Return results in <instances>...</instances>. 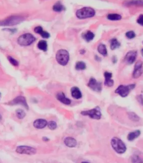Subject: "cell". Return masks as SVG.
<instances>
[{"label": "cell", "instance_id": "ac0fdd59", "mask_svg": "<svg viewBox=\"0 0 143 163\" xmlns=\"http://www.w3.org/2000/svg\"><path fill=\"white\" fill-rule=\"evenodd\" d=\"M64 143L66 146L74 147L77 145V141L75 139L72 137H67L64 139Z\"/></svg>", "mask_w": 143, "mask_h": 163}, {"label": "cell", "instance_id": "2e32d148", "mask_svg": "<svg viewBox=\"0 0 143 163\" xmlns=\"http://www.w3.org/2000/svg\"><path fill=\"white\" fill-rule=\"evenodd\" d=\"M34 31L35 33L39 34L42 36L43 38H48L50 36V34L48 33L47 31H43V28L40 26H38V27H35Z\"/></svg>", "mask_w": 143, "mask_h": 163}, {"label": "cell", "instance_id": "44dd1931", "mask_svg": "<svg viewBox=\"0 0 143 163\" xmlns=\"http://www.w3.org/2000/svg\"><path fill=\"white\" fill-rule=\"evenodd\" d=\"M98 51L100 54H101L103 56H107V51L106 46L103 44H100L98 46Z\"/></svg>", "mask_w": 143, "mask_h": 163}, {"label": "cell", "instance_id": "f546056e", "mask_svg": "<svg viewBox=\"0 0 143 163\" xmlns=\"http://www.w3.org/2000/svg\"><path fill=\"white\" fill-rule=\"evenodd\" d=\"M7 58H8V60L9 61V62H10L11 64L13 65V66H17L19 65V62H18V61L17 60H15L13 57H12L8 56Z\"/></svg>", "mask_w": 143, "mask_h": 163}, {"label": "cell", "instance_id": "7402d4cb", "mask_svg": "<svg viewBox=\"0 0 143 163\" xmlns=\"http://www.w3.org/2000/svg\"><path fill=\"white\" fill-rule=\"evenodd\" d=\"M38 47L40 50L46 52L47 51V48H48L47 42L45 40H40L38 43Z\"/></svg>", "mask_w": 143, "mask_h": 163}, {"label": "cell", "instance_id": "d4e9b609", "mask_svg": "<svg viewBox=\"0 0 143 163\" xmlns=\"http://www.w3.org/2000/svg\"><path fill=\"white\" fill-rule=\"evenodd\" d=\"M121 18H122V17L120 15L116 14V13L109 14L107 15V19L110 21H119V20H120Z\"/></svg>", "mask_w": 143, "mask_h": 163}, {"label": "cell", "instance_id": "5bb4252c", "mask_svg": "<svg viewBox=\"0 0 143 163\" xmlns=\"http://www.w3.org/2000/svg\"><path fill=\"white\" fill-rule=\"evenodd\" d=\"M47 125H48L47 121L46 120L43 119L36 120L33 123V126L35 128H38V129L44 128Z\"/></svg>", "mask_w": 143, "mask_h": 163}, {"label": "cell", "instance_id": "cb8c5ba5", "mask_svg": "<svg viewBox=\"0 0 143 163\" xmlns=\"http://www.w3.org/2000/svg\"><path fill=\"white\" fill-rule=\"evenodd\" d=\"M120 43L116 38H113L110 40V49L114 50L120 46Z\"/></svg>", "mask_w": 143, "mask_h": 163}, {"label": "cell", "instance_id": "7c38bea8", "mask_svg": "<svg viewBox=\"0 0 143 163\" xmlns=\"http://www.w3.org/2000/svg\"><path fill=\"white\" fill-rule=\"evenodd\" d=\"M137 56V52L135 51H131L128 52L125 57V61L127 64H133L136 60Z\"/></svg>", "mask_w": 143, "mask_h": 163}, {"label": "cell", "instance_id": "7a4b0ae2", "mask_svg": "<svg viewBox=\"0 0 143 163\" xmlns=\"http://www.w3.org/2000/svg\"><path fill=\"white\" fill-rule=\"evenodd\" d=\"M95 11L90 7H84L78 10L76 12V16L79 19H85L94 17Z\"/></svg>", "mask_w": 143, "mask_h": 163}, {"label": "cell", "instance_id": "d6a6232c", "mask_svg": "<svg viewBox=\"0 0 143 163\" xmlns=\"http://www.w3.org/2000/svg\"><path fill=\"white\" fill-rule=\"evenodd\" d=\"M137 23L143 26V15H141L137 20Z\"/></svg>", "mask_w": 143, "mask_h": 163}, {"label": "cell", "instance_id": "8fae6325", "mask_svg": "<svg viewBox=\"0 0 143 163\" xmlns=\"http://www.w3.org/2000/svg\"><path fill=\"white\" fill-rule=\"evenodd\" d=\"M9 104L15 105H23L24 107L26 108L27 109H29L28 105L27 103V101L26 100L25 97L22 96H19L17 97H15V99L10 101Z\"/></svg>", "mask_w": 143, "mask_h": 163}, {"label": "cell", "instance_id": "ffe728a7", "mask_svg": "<svg viewBox=\"0 0 143 163\" xmlns=\"http://www.w3.org/2000/svg\"><path fill=\"white\" fill-rule=\"evenodd\" d=\"M140 134H141V132L139 130L130 132L127 137L128 140L129 141L133 140H135V139L137 138L140 135Z\"/></svg>", "mask_w": 143, "mask_h": 163}, {"label": "cell", "instance_id": "484cf974", "mask_svg": "<svg viewBox=\"0 0 143 163\" xmlns=\"http://www.w3.org/2000/svg\"><path fill=\"white\" fill-rule=\"evenodd\" d=\"M127 6H132V5H136V6H143V1H129L126 3Z\"/></svg>", "mask_w": 143, "mask_h": 163}, {"label": "cell", "instance_id": "4316f807", "mask_svg": "<svg viewBox=\"0 0 143 163\" xmlns=\"http://www.w3.org/2000/svg\"><path fill=\"white\" fill-rule=\"evenodd\" d=\"M75 68L77 70H84L86 68V64L82 61H79L76 64Z\"/></svg>", "mask_w": 143, "mask_h": 163}, {"label": "cell", "instance_id": "ba28073f", "mask_svg": "<svg viewBox=\"0 0 143 163\" xmlns=\"http://www.w3.org/2000/svg\"><path fill=\"white\" fill-rule=\"evenodd\" d=\"M36 149L33 147L27 146H20L16 149V152L20 154L33 155L36 153Z\"/></svg>", "mask_w": 143, "mask_h": 163}, {"label": "cell", "instance_id": "52a82bcc", "mask_svg": "<svg viewBox=\"0 0 143 163\" xmlns=\"http://www.w3.org/2000/svg\"><path fill=\"white\" fill-rule=\"evenodd\" d=\"M24 18L22 17L13 16L9 17L6 19L1 21V25L2 26H13L18 24L24 21Z\"/></svg>", "mask_w": 143, "mask_h": 163}, {"label": "cell", "instance_id": "4fadbf2b", "mask_svg": "<svg viewBox=\"0 0 143 163\" xmlns=\"http://www.w3.org/2000/svg\"><path fill=\"white\" fill-rule=\"evenodd\" d=\"M105 82L104 85L108 87H112L114 84V82L112 79V74L107 71L104 73Z\"/></svg>", "mask_w": 143, "mask_h": 163}, {"label": "cell", "instance_id": "9c48e42d", "mask_svg": "<svg viewBox=\"0 0 143 163\" xmlns=\"http://www.w3.org/2000/svg\"><path fill=\"white\" fill-rule=\"evenodd\" d=\"M143 62L141 61H139L136 63L133 72V77L134 78H138L143 74Z\"/></svg>", "mask_w": 143, "mask_h": 163}, {"label": "cell", "instance_id": "d6986e66", "mask_svg": "<svg viewBox=\"0 0 143 163\" xmlns=\"http://www.w3.org/2000/svg\"><path fill=\"white\" fill-rule=\"evenodd\" d=\"M95 37V35L91 31H87L86 33H84L82 35V37L85 41L89 42L91 41Z\"/></svg>", "mask_w": 143, "mask_h": 163}, {"label": "cell", "instance_id": "3957f363", "mask_svg": "<svg viewBox=\"0 0 143 163\" xmlns=\"http://www.w3.org/2000/svg\"><path fill=\"white\" fill-rule=\"evenodd\" d=\"M111 144L113 149L118 153H123L126 151V147L124 142L121 139L116 137L112 139L111 141Z\"/></svg>", "mask_w": 143, "mask_h": 163}, {"label": "cell", "instance_id": "4dcf8cb0", "mask_svg": "<svg viewBox=\"0 0 143 163\" xmlns=\"http://www.w3.org/2000/svg\"><path fill=\"white\" fill-rule=\"evenodd\" d=\"M48 126L51 130H54L57 128V124L55 122L51 121L48 123Z\"/></svg>", "mask_w": 143, "mask_h": 163}, {"label": "cell", "instance_id": "30bf717a", "mask_svg": "<svg viewBox=\"0 0 143 163\" xmlns=\"http://www.w3.org/2000/svg\"><path fill=\"white\" fill-rule=\"evenodd\" d=\"M88 86L94 91L100 92L102 90L101 83L98 82L95 78H91L88 83Z\"/></svg>", "mask_w": 143, "mask_h": 163}, {"label": "cell", "instance_id": "603a6c76", "mask_svg": "<svg viewBox=\"0 0 143 163\" xmlns=\"http://www.w3.org/2000/svg\"><path fill=\"white\" fill-rule=\"evenodd\" d=\"M64 9H65L64 7L60 2H58L55 3L53 7V10L58 12H61L62 11L64 10Z\"/></svg>", "mask_w": 143, "mask_h": 163}, {"label": "cell", "instance_id": "277c9868", "mask_svg": "<svg viewBox=\"0 0 143 163\" xmlns=\"http://www.w3.org/2000/svg\"><path fill=\"white\" fill-rule=\"evenodd\" d=\"M35 37L32 34L26 33L18 38L17 42L21 46H28L35 42Z\"/></svg>", "mask_w": 143, "mask_h": 163}, {"label": "cell", "instance_id": "8992f818", "mask_svg": "<svg viewBox=\"0 0 143 163\" xmlns=\"http://www.w3.org/2000/svg\"><path fill=\"white\" fill-rule=\"evenodd\" d=\"M81 114L82 115L88 116L94 119H100L101 117V113L100 110L99 108L98 107L93 109L83 111L81 112Z\"/></svg>", "mask_w": 143, "mask_h": 163}, {"label": "cell", "instance_id": "6da1fadb", "mask_svg": "<svg viewBox=\"0 0 143 163\" xmlns=\"http://www.w3.org/2000/svg\"><path fill=\"white\" fill-rule=\"evenodd\" d=\"M56 59L58 63L61 65H66L68 63L70 59V55L68 52L66 50L62 49L59 50L56 53Z\"/></svg>", "mask_w": 143, "mask_h": 163}, {"label": "cell", "instance_id": "f1b7e54d", "mask_svg": "<svg viewBox=\"0 0 143 163\" xmlns=\"http://www.w3.org/2000/svg\"><path fill=\"white\" fill-rule=\"evenodd\" d=\"M16 114H17V117L19 119H23L26 116V113L23 110H17L16 111Z\"/></svg>", "mask_w": 143, "mask_h": 163}, {"label": "cell", "instance_id": "9a60e30c", "mask_svg": "<svg viewBox=\"0 0 143 163\" xmlns=\"http://www.w3.org/2000/svg\"><path fill=\"white\" fill-rule=\"evenodd\" d=\"M57 99H58V101H59L61 103H64L65 105H70L71 103V101L70 99L68 98L65 96L64 93L62 92L57 93Z\"/></svg>", "mask_w": 143, "mask_h": 163}, {"label": "cell", "instance_id": "e575fe53", "mask_svg": "<svg viewBox=\"0 0 143 163\" xmlns=\"http://www.w3.org/2000/svg\"><path fill=\"white\" fill-rule=\"evenodd\" d=\"M141 53H142V56H143V49L141 50Z\"/></svg>", "mask_w": 143, "mask_h": 163}, {"label": "cell", "instance_id": "836d02e7", "mask_svg": "<svg viewBox=\"0 0 143 163\" xmlns=\"http://www.w3.org/2000/svg\"><path fill=\"white\" fill-rule=\"evenodd\" d=\"M43 140L44 141H48L49 140V139L47 138V137H43Z\"/></svg>", "mask_w": 143, "mask_h": 163}, {"label": "cell", "instance_id": "1f68e13d", "mask_svg": "<svg viewBox=\"0 0 143 163\" xmlns=\"http://www.w3.org/2000/svg\"><path fill=\"white\" fill-rule=\"evenodd\" d=\"M126 36L128 39H133L135 37V32L133 31H130L127 32L126 33Z\"/></svg>", "mask_w": 143, "mask_h": 163}, {"label": "cell", "instance_id": "5b68a950", "mask_svg": "<svg viewBox=\"0 0 143 163\" xmlns=\"http://www.w3.org/2000/svg\"><path fill=\"white\" fill-rule=\"evenodd\" d=\"M135 84L125 86V85H120L119 86L117 89L116 90L115 92L120 95L123 97H126L128 95L130 91L133 90L135 88Z\"/></svg>", "mask_w": 143, "mask_h": 163}, {"label": "cell", "instance_id": "83f0119b", "mask_svg": "<svg viewBox=\"0 0 143 163\" xmlns=\"http://www.w3.org/2000/svg\"><path fill=\"white\" fill-rule=\"evenodd\" d=\"M128 117L130 119L133 120V121H138L140 120L139 116L133 112L128 113Z\"/></svg>", "mask_w": 143, "mask_h": 163}, {"label": "cell", "instance_id": "e0dca14e", "mask_svg": "<svg viewBox=\"0 0 143 163\" xmlns=\"http://www.w3.org/2000/svg\"><path fill=\"white\" fill-rule=\"evenodd\" d=\"M70 92L72 97L75 99H80L82 97V93L78 87H72L70 90Z\"/></svg>", "mask_w": 143, "mask_h": 163}]
</instances>
